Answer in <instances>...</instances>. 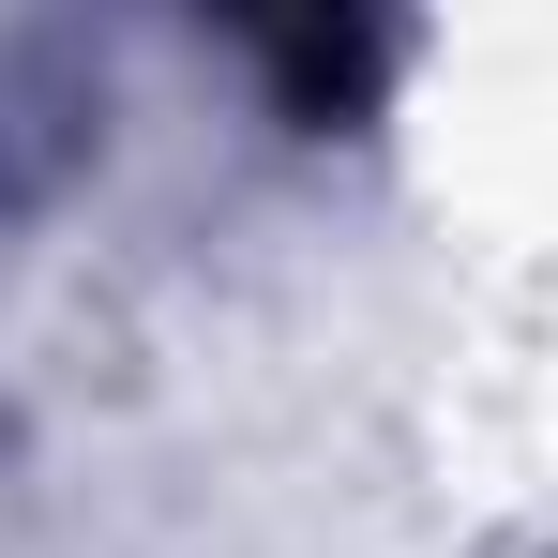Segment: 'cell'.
<instances>
[{"label":"cell","mask_w":558,"mask_h":558,"mask_svg":"<svg viewBox=\"0 0 558 558\" xmlns=\"http://www.w3.org/2000/svg\"><path fill=\"white\" fill-rule=\"evenodd\" d=\"M392 61H408L392 31H272V76H287V106H302V121H348Z\"/></svg>","instance_id":"cell-1"}]
</instances>
